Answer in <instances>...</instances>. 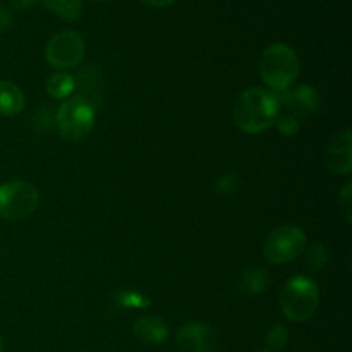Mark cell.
Segmentation results:
<instances>
[{"mask_svg":"<svg viewBox=\"0 0 352 352\" xmlns=\"http://www.w3.org/2000/svg\"><path fill=\"white\" fill-rule=\"evenodd\" d=\"M280 116L277 93L270 89L253 88L239 93L232 105V120L243 133L261 134L275 126Z\"/></svg>","mask_w":352,"mask_h":352,"instance_id":"obj_1","label":"cell"},{"mask_svg":"<svg viewBox=\"0 0 352 352\" xmlns=\"http://www.w3.org/2000/svg\"><path fill=\"white\" fill-rule=\"evenodd\" d=\"M258 71L267 88L274 93H284L298 81L301 64L294 48L285 43H272L261 52Z\"/></svg>","mask_w":352,"mask_h":352,"instance_id":"obj_2","label":"cell"},{"mask_svg":"<svg viewBox=\"0 0 352 352\" xmlns=\"http://www.w3.org/2000/svg\"><path fill=\"white\" fill-rule=\"evenodd\" d=\"M278 305L289 322L301 323L315 315L320 305V289L311 277H291L278 292Z\"/></svg>","mask_w":352,"mask_h":352,"instance_id":"obj_3","label":"cell"},{"mask_svg":"<svg viewBox=\"0 0 352 352\" xmlns=\"http://www.w3.org/2000/svg\"><path fill=\"white\" fill-rule=\"evenodd\" d=\"M96 112L93 103L82 96H71L58 105L55 126L64 140L78 143L85 140L95 127Z\"/></svg>","mask_w":352,"mask_h":352,"instance_id":"obj_4","label":"cell"},{"mask_svg":"<svg viewBox=\"0 0 352 352\" xmlns=\"http://www.w3.org/2000/svg\"><path fill=\"white\" fill-rule=\"evenodd\" d=\"M308 244V236L298 226H280L268 234L263 243V256L272 265H284L294 261Z\"/></svg>","mask_w":352,"mask_h":352,"instance_id":"obj_5","label":"cell"},{"mask_svg":"<svg viewBox=\"0 0 352 352\" xmlns=\"http://www.w3.org/2000/svg\"><path fill=\"white\" fill-rule=\"evenodd\" d=\"M40 192L31 182L12 181L0 184V219L17 222L33 215Z\"/></svg>","mask_w":352,"mask_h":352,"instance_id":"obj_6","label":"cell"},{"mask_svg":"<svg viewBox=\"0 0 352 352\" xmlns=\"http://www.w3.org/2000/svg\"><path fill=\"white\" fill-rule=\"evenodd\" d=\"M86 54L85 38L78 31H60L48 40L45 60L57 71H67L81 64Z\"/></svg>","mask_w":352,"mask_h":352,"instance_id":"obj_7","label":"cell"},{"mask_svg":"<svg viewBox=\"0 0 352 352\" xmlns=\"http://www.w3.org/2000/svg\"><path fill=\"white\" fill-rule=\"evenodd\" d=\"M280 112L298 119L299 122L311 117L322 105V96L315 86L301 85L298 88L277 93Z\"/></svg>","mask_w":352,"mask_h":352,"instance_id":"obj_8","label":"cell"},{"mask_svg":"<svg viewBox=\"0 0 352 352\" xmlns=\"http://www.w3.org/2000/svg\"><path fill=\"white\" fill-rule=\"evenodd\" d=\"M175 342L182 352H217L219 333L206 323L189 322L179 329Z\"/></svg>","mask_w":352,"mask_h":352,"instance_id":"obj_9","label":"cell"},{"mask_svg":"<svg viewBox=\"0 0 352 352\" xmlns=\"http://www.w3.org/2000/svg\"><path fill=\"white\" fill-rule=\"evenodd\" d=\"M325 165L336 175L351 174L352 170V133L349 129L337 133L325 150Z\"/></svg>","mask_w":352,"mask_h":352,"instance_id":"obj_10","label":"cell"},{"mask_svg":"<svg viewBox=\"0 0 352 352\" xmlns=\"http://www.w3.org/2000/svg\"><path fill=\"white\" fill-rule=\"evenodd\" d=\"M133 333L138 340H141L143 344H150V346H158V344H164L168 339V325L165 323L164 318H158V316H141L134 322L133 325Z\"/></svg>","mask_w":352,"mask_h":352,"instance_id":"obj_11","label":"cell"},{"mask_svg":"<svg viewBox=\"0 0 352 352\" xmlns=\"http://www.w3.org/2000/svg\"><path fill=\"white\" fill-rule=\"evenodd\" d=\"M26 98L19 86L10 81H0V116L14 117L23 112Z\"/></svg>","mask_w":352,"mask_h":352,"instance_id":"obj_12","label":"cell"},{"mask_svg":"<svg viewBox=\"0 0 352 352\" xmlns=\"http://www.w3.org/2000/svg\"><path fill=\"white\" fill-rule=\"evenodd\" d=\"M268 280H270V277H268V272L265 268H250L241 275L239 291L248 298H254L267 289Z\"/></svg>","mask_w":352,"mask_h":352,"instance_id":"obj_13","label":"cell"},{"mask_svg":"<svg viewBox=\"0 0 352 352\" xmlns=\"http://www.w3.org/2000/svg\"><path fill=\"white\" fill-rule=\"evenodd\" d=\"M47 93L52 98L57 100H67L71 98V95L76 89V81L69 72L65 71H57L54 74H50L47 78Z\"/></svg>","mask_w":352,"mask_h":352,"instance_id":"obj_14","label":"cell"},{"mask_svg":"<svg viewBox=\"0 0 352 352\" xmlns=\"http://www.w3.org/2000/svg\"><path fill=\"white\" fill-rule=\"evenodd\" d=\"M43 3L64 21H78L82 14V0H43Z\"/></svg>","mask_w":352,"mask_h":352,"instance_id":"obj_15","label":"cell"},{"mask_svg":"<svg viewBox=\"0 0 352 352\" xmlns=\"http://www.w3.org/2000/svg\"><path fill=\"white\" fill-rule=\"evenodd\" d=\"M116 302L127 309H144L150 306V299L140 291H120L116 294Z\"/></svg>","mask_w":352,"mask_h":352,"instance_id":"obj_16","label":"cell"},{"mask_svg":"<svg viewBox=\"0 0 352 352\" xmlns=\"http://www.w3.org/2000/svg\"><path fill=\"white\" fill-rule=\"evenodd\" d=\"M289 342V332L284 325H275L265 336V344H267V351L270 352H280L287 346Z\"/></svg>","mask_w":352,"mask_h":352,"instance_id":"obj_17","label":"cell"},{"mask_svg":"<svg viewBox=\"0 0 352 352\" xmlns=\"http://www.w3.org/2000/svg\"><path fill=\"white\" fill-rule=\"evenodd\" d=\"M329 261L330 251L325 244L315 243L308 250V260H306V263H308V267L311 270H322V268H325L329 265Z\"/></svg>","mask_w":352,"mask_h":352,"instance_id":"obj_18","label":"cell"},{"mask_svg":"<svg viewBox=\"0 0 352 352\" xmlns=\"http://www.w3.org/2000/svg\"><path fill=\"white\" fill-rule=\"evenodd\" d=\"M239 186H241L239 175L232 174V172L220 175L219 181L215 182V189L220 196H232L234 192L239 189Z\"/></svg>","mask_w":352,"mask_h":352,"instance_id":"obj_19","label":"cell"},{"mask_svg":"<svg viewBox=\"0 0 352 352\" xmlns=\"http://www.w3.org/2000/svg\"><path fill=\"white\" fill-rule=\"evenodd\" d=\"M275 127H277V131L282 136L292 138L299 133V129H301V122H299L298 119H294V117L280 113L278 119L275 120Z\"/></svg>","mask_w":352,"mask_h":352,"instance_id":"obj_20","label":"cell"},{"mask_svg":"<svg viewBox=\"0 0 352 352\" xmlns=\"http://www.w3.org/2000/svg\"><path fill=\"white\" fill-rule=\"evenodd\" d=\"M339 205L340 212H342L346 222H352V182L347 181L346 186L342 188L339 195Z\"/></svg>","mask_w":352,"mask_h":352,"instance_id":"obj_21","label":"cell"},{"mask_svg":"<svg viewBox=\"0 0 352 352\" xmlns=\"http://www.w3.org/2000/svg\"><path fill=\"white\" fill-rule=\"evenodd\" d=\"M10 24H12V16H10L9 9L0 7V34L6 33V31L10 28Z\"/></svg>","mask_w":352,"mask_h":352,"instance_id":"obj_22","label":"cell"},{"mask_svg":"<svg viewBox=\"0 0 352 352\" xmlns=\"http://www.w3.org/2000/svg\"><path fill=\"white\" fill-rule=\"evenodd\" d=\"M141 2H144V3H148V6H151V7H168V6H172V3H175L177 2V0H141Z\"/></svg>","mask_w":352,"mask_h":352,"instance_id":"obj_23","label":"cell"},{"mask_svg":"<svg viewBox=\"0 0 352 352\" xmlns=\"http://www.w3.org/2000/svg\"><path fill=\"white\" fill-rule=\"evenodd\" d=\"M34 2H36V0H10L14 9H28V7L33 6Z\"/></svg>","mask_w":352,"mask_h":352,"instance_id":"obj_24","label":"cell"},{"mask_svg":"<svg viewBox=\"0 0 352 352\" xmlns=\"http://www.w3.org/2000/svg\"><path fill=\"white\" fill-rule=\"evenodd\" d=\"M3 349V340H2V336H0V352Z\"/></svg>","mask_w":352,"mask_h":352,"instance_id":"obj_25","label":"cell"},{"mask_svg":"<svg viewBox=\"0 0 352 352\" xmlns=\"http://www.w3.org/2000/svg\"><path fill=\"white\" fill-rule=\"evenodd\" d=\"M93 2H107V0H93Z\"/></svg>","mask_w":352,"mask_h":352,"instance_id":"obj_26","label":"cell"},{"mask_svg":"<svg viewBox=\"0 0 352 352\" xmlns=\"http://www.w3.org/2000/svg\"><path fill=\"white\" fill-rule=\"evenodd\" d=\"M260 352H270V351H260Z\"/></svg>","mask_w":352,"mask_h":352,"instance_id":"obj_27","label":"cell"}]
</instances>
